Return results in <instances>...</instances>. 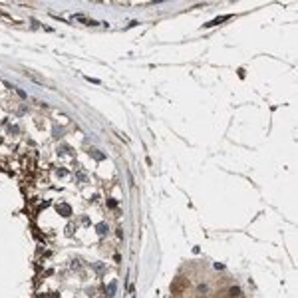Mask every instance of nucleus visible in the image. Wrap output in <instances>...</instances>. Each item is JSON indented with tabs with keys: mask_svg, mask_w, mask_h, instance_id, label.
<instances>
[{
	"mask_svg": "<svg viewBox=\"0 0 298 298\" xmlns=\"http://www.w3.org/2000/svg\"><path fill=\"white\" fill-rule=\"evenodd\" d=\"M225 20H229V16H217L215 20H211V22H207L203 28H211V26H217V24H221V22H225Z\"/></svg>",
	"mask_w": 298,
	"mask_h": 298,
	"instance_id": "nucleus-1",
	"label": "nucleus"
},
{
	"mask_svg": "<svg viewBox=\"0 0 298 298\" xmlns=\"http://www.w3.org/2000/svg\"><path fill=\"white\" fill-rule=\"evenodd\" d=\"M95 232H98L99 237H103V235L107 232V225L106 223H98V225H95Z\"/></svg>",
	"mask_w": 298,
	"mask_h": 298,
	"instance_id": "nucleus-2",
	"label": "nucleus"
},
{
	"mask_svg": "<svg viewBox=\"0 0 298 298\" xmlns=\"http://www.w3.org/2000/svg\"><path fill=\"white\" fill-rule=\"evenodd\" d=\"M58 213H60V215H66V217H68V215H72V209H70L68 205H58Z\"/></svg>",
	"mask_w": 298,
	"mask_h": 298,
	"instance_id": "nucleus-3",
	"label": "nucleus"
},
{
	"mask_svg": "<svg viewBox=\"0 0 298 298\" xmlns=\"http://www.w3.org/2000/svg\"><path fill=\"white\" fill-rule=\"evenodd\" d=\"M115 290H117V286H115V282H109V284H107V288H106L107 296H113V294H115Z\"/></svg>",
	"mask_w": 298,
	"mask_h": 298,
	"instance_id": "nucleus-4",
	"label": "nucleus"
},
{
	"mask_svg": "<svg viewBox=\"0 0 298 298\" xmlns=\"http://www.w3.org/2000/svg\"><path fill=\"white\" fill-rule=\"evenodd\" d=\"M229 294H231L232 298H237V296H240V288H238V286H232L231 290H229Z\"/></svg>",
	"mask_w": 298,
	"mask_h": 298,
	"instance_id": "nucleus-5",
	"label": "nucleus"
},
{
	"mask_svg": "<svg viewBox=\"0 0 298 298\" xmlns=\"http://www.w3.org/2000/svg\"><path fill=\"white\" fill-rule=\"evenodd\" d=\"M92 157L93 159H103V155H101L99 151H92Z\"/></svg>",
	"mask_w": 298,
	"mask_h": 298,
	"instance_id": "nucleus-6",
	"label": "nucleus"
},
{
	"mask_svg": "<svg viewBox=\"0 0 298 298\" xmlns=\"http://www.w3.org/2000/svg\"><path fill=\"white\" fill-rule=\"evenodd\" d=\"M93 270H98V272H103V264H93Z\"/></svg>",
	"mask_w": 298,
	"mask_h": 298,
	"instance_id": "nucleus-7",
	"label": "nucleus"
},
{
	"mask_svg": "<svg viewBox=\"0 0 298 298\" xmlns=\"http://www.w3.org/2000/svg\"><path fill=\"white\" fill-rule=\"evenodd\" d=\"M115 205H117V203H115L113 199H109V201H107V207H109V209H111V207H115Z\"/></svg>",
	"mask_w": 298,
	"mask_h": 298,
	"instance_id": "nucleus-8",
	"label": "nucleus"
},
{
	"mask_svg": "<svg viewBox=\"0 0 298 298\" xmlns=\"http://www.w3.org/2000/svg\"><path fill=\"white\" fill-rule=\"evenodd\" d=\"M215 268H217V270H223V268H225V264H221V262H215Z\"/></svg>",
	"mask_w": 298,
	"mask_h": 298,
	"instance_id": "nucleus-9",
	"label": "nucleus"
},
{
	"mask_svg": "<svg viewBox=\"0 0 298 298\" xmlns=\"http://www.w3.org/2000/svg\"><path fill=\"white\" fill-rule=\"evenodd\" d=\"M199 292H207V286L205 284H199Z\"/></svg>",
	"mask_w": 298,
	"mask_h": 298,
	"instance_id": "nucleus-10",
	"label": "nucleus"
}]
</instances>
